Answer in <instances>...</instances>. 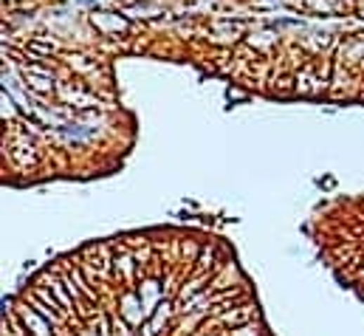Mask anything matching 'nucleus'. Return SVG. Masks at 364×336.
<instances>
[{
	"mask_svg": "<svg viewBox=\"0 0 364 336\" xmlns=\"http://www.w3.org/2000/svg\"><path fill=\"white\" fill-rule=\"evenodd\" d=\"M63 285H65V280H63V283L51 280V291H54V297L60 299V305H63L65 311H74V308H71V299H74V297H71V294H65V291H63Z\"/></svg>",
	"mask_w": 364,
	"mask_h": 336,
	"instance_id": "nucleus-10",
	"label": "nucleus"
},
{
	"mask_svg": "<svg viewBox=\"0 0 364 336\" xmlns=\"http://www.w3.org/2000/svg\"><path fill=\"white\" fill-rule=\"evenodd\" d=\"M23 82H26V88L32 91V93H37V96H57V88H60V82H57V77H34V74H26L23 77Z\"/></svg>",
	"mask_w": 364,
	"mask_h": 336,
	"instance_id": "nucleus-3",
	"label": "nucleus"
},
{
	"mask_svg": "<svg viewBox=\"0 0 364 336\" xmlns=\"http://www.w3.org/2000/svg\"><path fill=\"white\" fill-rule=\"evenodd\" d=\"M20 316H23V325H26L34 336H51V333H48V325H46L48 319H46V316H40L34 308H32V311H26V308H23V311H20Z\"/></svg>",
	"mask_w": 364,
	"mask_h": 336,
	"instance_id": "nucleus-5",
	"label": "nucleus"
},
{
	"mask_svg": "<svg viewBox=\"0 0 364 336\" xmlns=\"http://www.w3.org/2000/svg\"><path fill=\"white\" fill-rule=\"evenodd\" d=\"M113 263H116V269H122V274H124L127 280L133 277V254H122V257H116Z\"/></svg>",
	"mask_w": 364,
	"mask_h": 336,
	"instance_id": "nucleus-11",
	"label": "nucleus"
},
{
	"mask_svg": "<svg viewBox=\"0 0 364 336\" xmlns=\"http://www.w3.org/2000/svg\"><path fill=\"white\" fill-rule=\"evenodd\" d=\"M249 319H257V305H240V308H229L218 316L221 325H246Z\"/></svg>",
	"mask_w": 364,
	"mask_h": 336,
	"instance_id": "nucleus-4",
	"label": "nucleus"
},
{
	"mask_svg": "<svg viewBox=\"0 0 364 336\" xmlns=\"http://www.w3.org/2000/svg\"><path fill=\"white\" fill-rule=\"evenodd\" d=\"M305 12H313V15H336L333 6H330V0H305Z\"/></svg>",
	"mask_w": 364,
	"mask_h": 336,
	"instance_id": "nucleus-8",
	"label": "nucleus"
},
{
	"mask_svg": "<svg viewBox=\"0 0 364 336\" xmlns=\"http://www.w3.org/2000/svg\"><path fill=\"white\" fill-rule=\"evenodd\" d=\"M23 51L29 54V60H48V57H54L60 49H57V43L48 40V37H29V40L23 43Z\"/></svg>",
	"mask_w": 364,
	"mask_h": 336,
	"instance_id": "nucleus-2",
	"label": "nucleus"
},
{
	"mask_svg": "<svg viewBox=\"0 0 364 336\" xmlns=\"http://www.w3.org/2000/svg\"><path fill=\"white\" fill-rule=\"evenodd\" d=\"M26 302H29V305H32V308H34L40 316H46L51 325H63V316H60V311H57V308H48V305H46L43 299H37L32 291L26 294Z\"/></svg>",
	"mask_w": 364,
	"mask_h": 336,
	"instance_id": "nucleus-6",
	"label": "nucleus"
},
{
	"mask_svg": "<svg viewBox=\"0 0 364 336\" xmlns=\"http://www.w3.org/2000/svg\"><path fill=\"white\" fill-rule=\"evenodd\" d=\"M91 23L102 34H119V32H127L130 29V23L122 15H113V12H93L91 15Z\"/></svg>",
	"mask_w": 364,
	"mask_h": 336,
	"instance_id": "nucleus-1",
	"label": "nucleus"
},
{
	"mask_svg": "<svg viewBox=\"0 0 364 336\" xmlns=\"http://www.w3.org/2000/svg\"><path fill=\"white\" fill-rule=\"evenodd\" d=\"M215 263V249L212 246H204L201 249V257H198V269H209Z\"/></svg>",
	"mask_w": 364,
	"mask_h": 336,
	"instance_id": "nucleus-13",
	"label": "nucleus"
},
{
	"mask_svg": "<svg viewBox=\"0 0 364 336\" xmlns=\"http://www.w3.org/2000/svg\"><path fill=\"white\" fill-rule=\"evenodd\" d=\"M229 336H263V328H260V325H249V322H246V325H240L238 330H232Z\"/></svg>",
	"mask_w": 364,
	"mask_h": 336,
	"instance_id": "nucleus-12",
	"label": "nucleus"
},
{
	"mask_svg": "<svg viewBox=\"0 0 364 336\" xmlns=\"http://www.w3.org/2000/svg\"><path fill=\"white\" fill-rule=\"evenodd\" d=\"M144 285H147V288H144V294H138V297H141V305L147 308V314H152L150 305H152V299L158 297V283H155V280H147Z\"/></svg>",
	"mask_w": 364,
	"mask_h": 336,
	"instance_id": "nucleus-9",
	"label": "nucleus"
},
{
	"mask_svg": "<svg viewBox=\"0 0 364 336\" xmlns=\"http://www.w3.org/2000/svg\"><path fill=\"white\" fill-rule=\"evenodd\" d=\"M65 57V63L74 68V71H79V74H93L96 71V60H91V57H85V54H63Z\"/></svg>",
	"mask_w": 364,
	"mask_h": 336,
	"instance_id": "nucleus-7",
	"label": "nucleus"
}]
</instances>
